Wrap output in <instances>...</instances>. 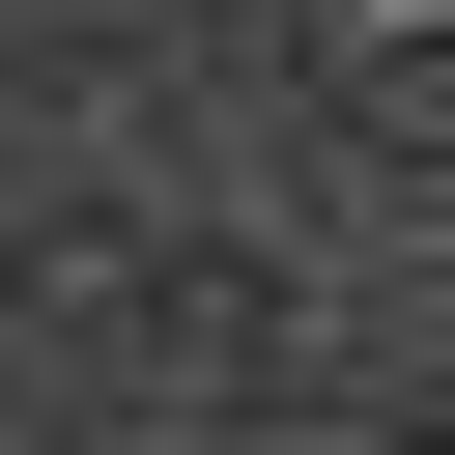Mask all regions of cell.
<instances>
[{"instance_id":"6da1fadb","label":"cell","mask_w":455,"mask_h":455,"mask_svg":"<svg viewBox=\"0 0 455 455\" xmlns=\"http://www.w3.org/2000/svg\"><path fill=\"white\" fill-rule=\"evenodd\" d=\"M341 28H455V0H341Z\"/></svg>"}]
</instances>
